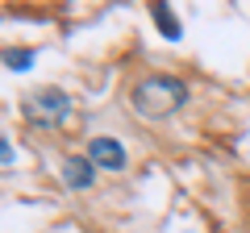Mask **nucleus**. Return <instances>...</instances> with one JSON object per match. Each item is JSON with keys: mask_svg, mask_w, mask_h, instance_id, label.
Listing matches in <instances>:
<instances>
[{"mask_svg": "<svg viewBox=\"0 0 250 233\" xmlns=\"http://www.w3.org/2000/svg\"><path fill=\"white\" fill-rule=\"evenodd\" d=\"M21 113H25L29 125L54 129V125H62V121H67V113H71V96H67L62 88H38L34 96H25Z\"/></svg>", "mask_w": 250, "mask_h": 233, "instance_id": "f03ea898", "label": "nucleus"}, {"mask_svg": "<svg viewBox=\"0 0 250 233\" xmlns=\"http://www.w3.org/2000/svg\"><path fill=\"white\" fill-rule=\"evenodd\" d=\"M129 104L146 121H163V116H171L175 108L188 104V88H184V79H171V75H146V79L134 83Z\"/></svg>", "mask_w": 250, "mask_h": 233, "instance_id": "f257e3e1", "label": "nucleus"}, {"mask_svg": "<svg viewBox=\"0 0 250 233\" xmlns=\"http://www.w3.org/2000/svg\"><path fill=\"white\" fill-rule=\"evenodd\" d=\"M62 183H67L71 192H88L92 183H96V162H92V158H80V154L67 158V162H62Z\"/></svg>", "mask_w": 250, "mask_h": 233, "instance_id": "20e7f679", "label": "nucleus"}, {"mask_svg": "<svg viewBox=\"0 0 250 233\" xmlns=\"http://www.w3.org/2000/svg\"><path fill=\"white\" fill-rule=\"evenodd\" d=\"M150 17H154V25L163 29V38H171V42L179 38V21H175V13H171V4H150Z\"/></svg>", "mask_w": 250, "mask_h": 233, "instance_id": "39448f33", "label": "nucleus"}, {"mask_svg": "<svg viewBox=\"0 0 250 233\" xmlns=\"http://www.w3.org/2000/svg\"><path fill=\"white\" fill-rule=\"evenodd\" d=\"M88 158L96 162V171H121L125 167V150L117 137H92L88 142Z\"/></svg>", "mask_w": 250, "mask_h": 233, "instance_id": "7ed1b4c3", "label": "nucleus"}, {"mask_svg": "<svg viewBox=\"0 0 250 233\" xmlns=\"http://www.w3.org/2000/svg\"><path fill=\"white\" fill-rule=\"evenodd\" d=\"M38 58V50H4V67L9 71H29Z\"/></svg>", "mask_w": 250, "mask_h": 233, "instance_id": "423d86ee", "label": "nucleus"}, {"mask_svg": "<svg viewBox=\"0 0 250 233\" xmlns=\"http://www.w3.org/2000/svg\"><path fill=\"white\" fill-rule=\"evenodd\" d=\"M0 158H4V167H13V146L9 142H0Z\"/></svg>", "mask_w": 250, "mask_h": 233, "instance_id": "0eeeda50", "label": "nucleus"}]
</instances>
